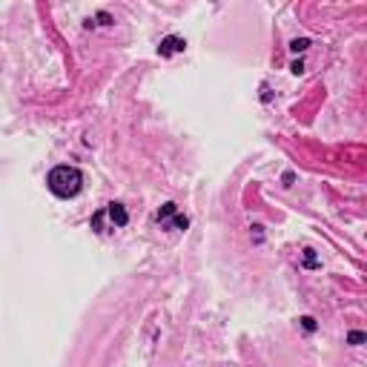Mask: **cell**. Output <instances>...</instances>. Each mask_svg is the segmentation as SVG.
<instances>
[{"mask_svg":"<svg viewBox=\"0 0 367 367\" xmlns=\"http://www.w3.org/2000/svg\"><path fill=\"white\" fill-rule=\"evenodd\" d=\"M350 341H353V344H361V341H364V336H361V333H350Z\"/></svg>","mask_w":367,"mask_h":367,"instance_id":"9c48e42d","label":"cell"},{"mask_svg":"<svg viewBox=\"0 0 367 367\" xmlns=\"http://www.w3.org/2000/svg\"><path fill=\"white\" fill-rule=\"evenodd\" d=\"M81 184H84V176L75 167H55L49 172V189L55 192V196H61V198L78 196Z\"/></svg>","mask_w":367,"mask_h":367,"instance_id":"6da1fadb","label":"cell"},{"mask_svg":"<svg viewBox=\"0 0 367 367\" xmlns=\"http://www.w3.org/2000/svg\"><path fill=\"white\" fill-rule=\"evenodd\" d=\"M304 321V330H316V321L313 319H301Z\"/></svg>","mask_w":367,"mask_h":367,"instance_id":"52a82bcc","label":"cell"},{"mask_svg":"<svg viewBox=\"0 0 367 367\" xmlns=\"http://www.w3.org/2000/svg\"><path fill=\"white\" fill-rule=\"evenodd\" d=\"M109 218H112V224H118V227H124L129 221L126 218V209L121 204H109Z\"/></svg>","mask_w":367,"mask_h":367,"instance_id":"3957f363","label":"cell"},{"mask_svg":"<svg viewBox=\"0 0 367 367\" xmlns=\"http://www.w3.org/2000/svg\"><path fill=\"white\" fill-rule=\"evenodd\" d=\"M304 253H307V256H304V264H307V267H316V256H313V250H304Z\"/></svg>","mask_w":367,"mask_h":367,"instance_id":"8992f818","label":"cell"},{"mask_svg":"<svg viewBox=\"0 0 367 367\" xmlns=\"http://www.w3.org/2000/svg\"><path fill=\"white\" fill-rule=\"evenodd\" d=\"M176 52H184V41L181 37H164V44H161V55H176Z\"/></svg>","mask_w":367,"mask_h":367,"instance_id":"7a4b0ae2","label":"cell"},{"mask_svg":"<svg viewBox=\"0 0 367 367\" xmlns=\"http://www.w3.org/2000/svg\"><path fill=\"white\" fill-rule=\"evenodd\" d=\"M169 216H176V204H164L161 212H158V218H161V221H167Z\"/></svg>","mask_w":367,"mask_h":367,"instance_id":"277c9868","label":"cell"},{"mask_svg":"<svg viewBox=\"0 0 367 367\" xmlns=\"http://www.w3.org/2000/svg\"><path fill=\"white\" fill-rule=\"evenodd\" d=\"M307 46H310V44H307L304 37H301V41H293V44H290V49H293V52H304Z\"/></svg>","mask_w":367,"mask_h":367,"instance_id":"5b68a950","label":"cell"},{"mask_svg":"<svg viewBox=\"0 0 367 367\" xmlns=\"http://www.w3.org/2000/svg\"><path fill=\"white\" fill-rule=\"evenodd\" d=\"M176 227H178V229H187V218H184V216H178V218H176Z\"/></svg>","mask_w":367,"mask_h":367,"instance_id":"ba28073f","label":"cell"}]
</instances>
